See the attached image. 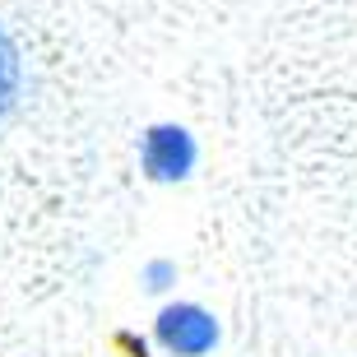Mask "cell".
<instances>
[{
    "label": "cell",
    "instance_id": "obj_5",
    "mask_svg": "<svg viewBox=\"0 0 357 357\" xmlns=\"http://www.w3.org/2000/svg\"><path fill=\"white\" fill-rule=\"evenodd\" d=\"M116 348H121L126 357H167V353H158V348L149 344L144 334H135V330H121V334H116Z\"/></svg>",
    "mask_w": 357,
    "mask_h": 357
},
{
    "label": "cell",
    "instance_id": "obj_2",
    "mask_svg": "<svg viewBox=\"0 0 357 357\" xmlns=\"http://www.w3.org/2000/svg\"><path fill=\"white\" fill-rule=\"evenodd\" d=\"M223 330H218V316L199 302H167L153 316V339L149 344L167 357H209L218 348Z\"/></svg>",
    "mask_w": 357,
    "mask_h": 357
},
{
    "label": "cell",
    "instance_id": "obj_1",
    "mask_svg": "<svg viewBox=\"0 0 357 357\" xmlns=\"http://www.w3.org/2000/svg\"><path fill=\"white\" fill-rule=\"evenodd\" d=\"M199 167V139L181 121H153L139 135V172L153 185H181Z\"/></svg>",
    "mask_w": 357,
    "mask_h": 357
},
{
    "label": "cell",
    "instance_id": "obj_3",
    "mask_svg": "<svg viewBox=\"0 0 357 357\" xmlns=\"http://www.w3.org/2000/svg\"><path fill=\"white\" fill-rule=\"evenodd\" d=\"M24 102V52L5 24H0V126Z\"/></svg>",
    "mask_w": 357,
    "mask_h": 357
},
{
    "label": "cell",
    "instance_id": "obj_4",
    "mask_svg": "<svg viewBox=\"0 0 357 357\" xmlns=\"http://www.w3.org/2000/svg\"><path fill=\"white\" fill-rule=\"evenodd\" d=\"M176 278H181V269H176V260H167V255H153V260H144V269H139V283H144V292H172Z\"/></svg>",
    "mask_w": 357,
    "mask_h": 357
}]
</instances>
